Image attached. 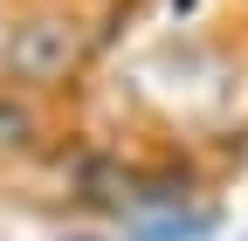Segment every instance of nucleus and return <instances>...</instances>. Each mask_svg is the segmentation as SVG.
Returning a JSON list of instances; mask_svg holds the SVG:
<instances>
[{"instance_id":"nucleus-3","label":"nucleus","mask_w":248,"mask_h":241,"mask_svg":"<svg viewBox=\"0 0 248 241\" xmlns=\"http://www.w3.org/2000/svg\"><path fill=\"white\" fill-rule=\"evenodd\" d=\"M214 234V207H200V214H152L138 221V241H207Z\"/></svg>"},{"instance_id":"nucleus-4","label":"nucleus","mask_w":248,"mask_h":241,"mask_svg":"<svg viewBox=\"0 0 248 241\" xmlns=\"http://www.w3.org/2000/svg\"><path fill=\"white\" fill-rule=\"evenodd\" d=\"M76 241H97V234H76Z\"/></svg>"},{"instance_id":"nucleus-2","label":"nucleus","mask_w":248,"mask_h":241,"mask_svg":"<svg viewBox=\"0 0 248 241\" xmlns=\"http://www.w3.org/2000/svg\"><path fill=\"white\" fill-rule=\"evenodd\" d=\"M42 145V110L21 90H0V152H35Z\"/></svg>"},{"instance_id":"nucleus-1","label":"nucleus","mask_w":248,"mask_h":241,"mask_svg":"<svg viewBox=\"0 0 248 241\" xmlns=\"http://www.w3.org/2000/svg\"><path fill=\"white\" fill-rule=\"evenodd\" d=\"M83 62V28L69 14H28L0 35V69L7 90H62Z\"/></svg>"}]
</instances>
